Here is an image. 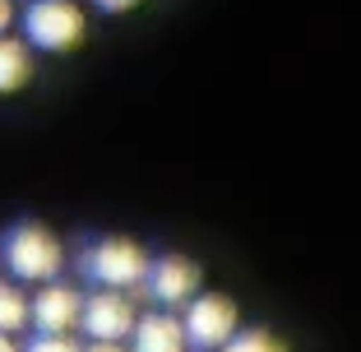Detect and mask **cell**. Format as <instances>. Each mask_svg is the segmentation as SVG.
Instances as JSON below:
<instances>
[{"instance_id":"52a82bcc","label":"cell","mask_w":361,"mask_h":352,"mask_svg":"<svg viewBox=\"0 0 361 352\" xmlns=\"http://www.w3.org/2000/svg\"><path fill=\"white\" fill-rule=\"evenodd\" d=\"M84 320V297L75 288H61V283H47L37 297H32V329L37 334H70Z\"/></svg>"},{"instance_id":"5bb4252c","label":"cell","mask_w":361,"mask_h":352,"mask_svg":"<svg viewBox=\"0 0 361 352\" xmlns=\"http://www.w3.org/2000/svg\"><path fill=\"white\" fill-rule=\"evenodd\" d=\"M14 23V0H0V32Z\"/></svg>"},{"instance_id":"3957f363","label":"cell","mask_w":361,"mask_h":352,"mask_svg":"<svg viewBox=\"0 0 361 352\" xmlns=\"http://www.w3.org/2000/svg\"><path fill=\"white\" fill-rule=\"evenodd\" d=\"M23 37L42 51H70L84 37V14L70 0H32L23 14Z\"/></svg>"},{"instance_id":"6da1fadb","label":"cell","mask_w":361,"mask_h":352,"mask_svg":"<svg viewBox=\"0 0 361 352\" xmlns=\"http://www.w3.org/2000/svg\"><path fill=\"white\" fill-rule=\"evenodd\" d=\"M0 260L10 265V274L19 278V283H51V278L65 269L61 241H56L47 227H37V223L10 227L5 241H0Z\"/></svg>"},{"instance_id":"9a60e30c","label":"cell","mask_w":361,"mask_h":352,"mask_svg":"<svg viewBox=\"0 0 361 352\" xmlns=\"http://www.w3.org/2000/svg\"><path fill=\"white\" fill-rule=\"evenodd\" d=\"M10 348H14V343H10V334L0 329V352H10Z\"/></svg>"},{"instance_id":"8fae6325","label":"cell","mask_w":361,"mask_h":352,"mask_svg":"<svg viewBox=\"0 0 361 352\" xmlns=\"http://www.w3.org/2000/svg\"><path fill=\"white\" fill-rule=\"evenodd\" d=\"M269 348H278V343L269 339L264 329H245V334L232 339V352H269Z\"/></svg>"},{"instance_id":"4fadbf2b","label":"cell","mask_w":361,"mask_h":352,"mask_svg":"<svg viewBox=\"0 0 361 352\" xmlns=\"http://www.w3.org/2000/svg\"><path fill=\"white\" fill-rule=\"evenodd\" d=\"M97 10H106V14H121V10H135L139 0H93Z\"/></svg>"},{"instance_id":"8992f818","label":"cell","mask_w":361,"mask_h":352,"mask_svg":"<svg viewBox=\"0 0 361 352\" xmlns=\"http://www.w3.org/2000/svg\"><path fill=\"white\" fill-rule=\"evenodd\" d=\"M149 297L162 301V306H190L195 292H200V269L185 255H162L149 265Z\"/></svg>"},{"instance_id":"5b68a950","label":"cell","mask_w":361,"mask_h":352,"mask_svg":"<svg viewBox=\"0 0 361 352\" xmlns=\"http://www.w3.org/2000/svg\"><path fill=\"white\" fill-rule=\"evenodd\" d=\"M84 334H93L97 348H106V343H121L126 334H135L139 315L135 306H130V297H121V288H102L97 297L84 301Z\"/></svg>"},{"instance_id":"7c38bea8","label":"cell","mask_w":361,"mask_h":352,"mask_svg":"<svg viewBox=\"0 0 361 352\" xmlns=\"http://www.w3.org/2000/svg\"><path fill=\"white\" fill-rule=\"evenodd\" d=\"M28 348H32V352H70V348H79V343L65 339V334H37Z\"/></svg>"},{"instance_id":"277c9868","label":"cell","mask_w":361,"mask_h":352,"mask_svg":"<svg viewBox=\"0 0 361 352\" xmlns=\"http://www.w3.org/2000/svg\"><path fill=\"white\" fill-rule=\"evenodd\" d=\"M185 339H190V348H200V352L232 348L236 306L227 297H195L190 306H185Z\"/></svg>"},{"instance_id":"30bf717a","label":"cell","mask_w":361,"mask_h":352,"mask_svg":"<svg viewBox=\"0 0 361 352\" xmlns=\"http://www.w3.org/2000/svg\"><path fill=\"white\" fill-rule=\"evenodd\" d=\"M32 324V297L19 288V283H0V329L19 334Z\"/></svg>"},{"instance_id":"9c48e42d","label":"cell","mask_w":361,"mask_h":352,"mask_svg":"<svg viewBox=\"0 0 361 352\" xmlns=\"http://www.w3.org/2000/svg\"><path fill=\"white\" fill-rule=\"evenodd\" d=\"M32 75V56L23 42H10V37H0V93H10V88H23Z\"/></svg>"},{"instance_id":"7a4b0ae2","label":"cell","mask_w":361,"mask_h":352,"mask_svg":"<svg viewBox=\"0 0 361 352\" xmlns=\"http://www.w3.org/2000/svg\"><path fill=\"white\" fill-rule=\"evenodd\" d=\"M149 265L153 260L144 255V245L126 241V236H102V241H93L84 250V260H79V269H84L88 278H93L97 288H139L144 278H149Z\"/></svg>"},{"instance_id":"ba28073f","label":"cell","mask_w":361,"mask_h":352,"mask_svg":"<svg viewBox=\"0 0 361 352\" xmlns=\"http://www.w3.org/2000/svg\"><path fill=\"white\" fill-rule=\"evenodd\" d=\"M130 339H135L139 352H180V348H190V339H185V320H176L171 306L139 315V324H135Z\"/></svg>"}]
</instances>
